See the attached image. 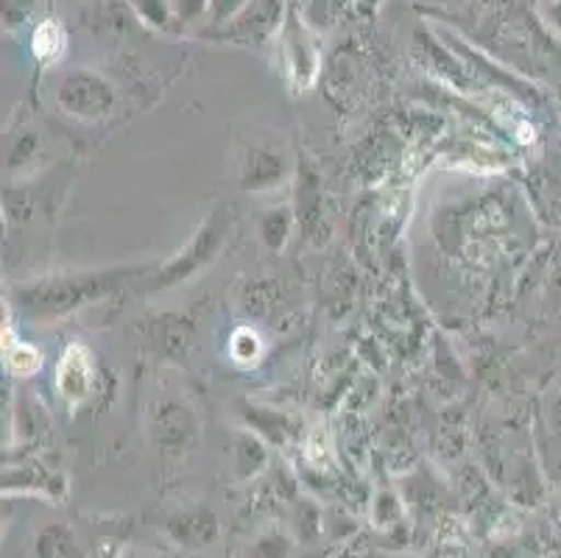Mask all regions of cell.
<instances>
[{
    "label": "cell",
    "mask_w": 561,
    "mask_h": 558,
    "mask_svg": "<svg viewBox=\"0 0 561 558\" xmlns=\"http://www.w3.org/2000/svg\"><path fill=\"white\" fill-rule=\"evenodd\" d=\"M124 271L117 274H99V276H76V280H56L50 285H37L25 294V305L39 310V314H65L70 307L84 305V301L95 299V296L106 294L115 283H121Z\"/></svg>",
    "instance_id": "cell-1"
},
{
    "label": "cell",
    "mask_w": 561,
    "mask_h": 558,
    "mask_svg": "<svg viewBox=\"0 0 561 558\" xmlns=\"http://www.w3.org/2000/svg\"><path fill=\"white\" fill-rule=\"evenodd\" d=\"M283 61L288 79L299 87H310L316 70H319V48H316L310 31L305 29L297 14H288L283 29Z\"/></svg>",
    "instance_id": "cell-2"
},
{
    "label": "cell",
    "mask_w": 561,
    "mask_h": 558,
    "mask_svg": "<svg viewBox=\"0 0 561 558\" xmlns=\"http://www.w3.org/2000/svg\"><path fill=\"white\" fill-rule=\"evenodd\" d=\"M59 104L79 117H99L112 106V90L93 73H70L59 87Z\"/></svg>",
    "instance_id": "cell-3"
},
{
    "label": "cell",
    "mask_w": 561,
    "mask_h": 558,
    "mask_svg": "<svg viewBox=\"0 0 561 558\" xmlns=\"http://www.w3.org/2000/svg\"><path fill=\"white\" fill-rule=\"evenodd\" d=\"M285 18V0H249L243 12L224 25V34L241 43H263L277 31Z\"/></svg>",
    "instance_id": "cell-4"
},
{
    "label": "cell",
    "mask_w": 561,
    "mask_h": 558,
    "mask_svg": "<svg viewBox=\"0 0 561 558\" xmlns=\"http://www.w3.org/2000/svg\"><path fill=\"white\" fill-rule=\"evenodd\" d=\"M56 386L70 402H79V399L87 397V391L93 386V357L81 344H70L68 352L62 355Z\"/></svg>",
    "instance_id": "cell-5"
},
{
    "label": "cell",
    "mask_w": 561,
    "mask_h": 558,
    "mask_svg": "<svg viewBox=\"0 0 561 558\" xmlns=\"http://www.w3.org/2000/svg\"><path fill=\"white\" fill-rule=\"evenodd\" d=\"M65 45H68V39H65L62 25L54 23V20H45V23H39L37 31H34L32 48L34 54H37V59L56 61L65 54Z\"/></svg>",
    "instance_id": "cell-6"
},
{
    "label": "cell",
    "mask_w": 561,
    "mask_h": 558,
    "mask_svg": "<svg viewBox=\"0 0 561 558\" xmlns=\"http://www.w3.org/2000/svg\"><path fill=\"white\" fill-rule=\"evenodd\" d=\"M131 7L151 29H171V20H176L171 0H131Z\"/></svg>",
    "instance_id": "cell-7"
},
{
    "label": "cell",
    "mask_w": 561,
    "mask_h": 558,
    "mask_svg": "<svg viewBox=\"0 0 561 558\" xmlns=\"http://www.w3.org/2000/svg\"><path fill=\"white\" fill-rule=\"evenodd\" d=\"M344 0H305V20L313 29H330L341 18Z\"/></svg>",
    "instance_id": "cell-8"
},
{
    "label": "cell",
    "mask_w": 561,
    "mask_h": 558,
    "mask_svg": "<svg viewBox=\"0 0 561 558\" xmlns=\"http://www.w3.org/2000/svg\"><path fill=\"white\" fill-rule=\"evenodd\" d=\"M7 363L14 375H32V372H37L39 366V355L37 350H32V346L18 344L7 352Z\"/></svg>",
    "instance_id": "cell-9"
},
{
    "label": "cell",
    "mask_w": 561,
    "mask_h": 558,
    "mask_svg": "<svg viewBox=\"0 0 561 558\" xmlns=\"http://www.w3.org/2000/svg\"><path fill=\"white\" fill-rule=\"evenodd\" d=\"M173 3V14L180 20L182 25L196 23L198 18L210 12V0H171Z\"/></svg>",
    "instance_id": "cell-10"
},
{
    "label": "cell",
    "mask_w": 561,
    "mask_h": 558,
    "mask_svg": "<svg viewBox=\"0 0 561 558\" xmlns=\"http://www.w3.org/2000/svg\"><path fill=\"white\" fill-rule=\"evenodd\" d=\"M249 0H210V20L213 25H227L232 23L238 14L243 12Z\"/></svg>",
    "instance_id": "cell-11"
},
{
    "label": "cell",
    "mask_w": 561,
    "mask_h": 558,
    "mask_svg": "<svg viewBox=\"0 0 561 558\" xmlns=\"http://www.w3.org/2000/svg\"><path fill=\"white\" fill-rule=\"evenodd\" d=\"M34 9V0H3V23L9 29H18Z\"/></svg>",
    "instance_id": "cell-12"
},
{
    "label": "cell",
    "mask_w": 561,
    "mask_h": 558,
    "mask_svg": "<svg viewBox=\"0 0 561 558\" xmlns=\"http://www.w3.org/2000/svg\"><path fill=\"white\" fill-rule=\"evenodd\" d=\"M377 3H380V0H358V7L360 9H364V12H375V9H377Z\"/></svg>",
    "instance_id": "cell-13"
}]
</instances>
